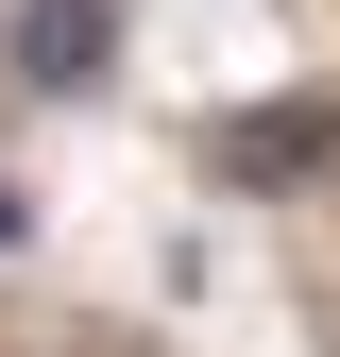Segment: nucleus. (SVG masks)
<instances>
[{
    "label": "nucleus",
    "instance_id": "nucleus-1",
    "mask_svg": "<svg viewBox=\"0 0 340 357\" xmlns=\"http://www.w3.org/2000/svg\"><path fill=\"white\" fill-rule=\"evenodd\" d=\"M119 52V0H17V85H52V102H85Z\"/></svg>",
    "mask_w": 340,
    "mask_h": 357
},
{
    "label": "nucleus",
    "instance_id": "nucleus-2",
    "mask_svg": "<svg viewBox=\"0 0 340 357\" xmlns=\"http://www.w3.org/2000/svg\"><path fill=\"white\" fill-rule=\"evenodd\" d=\"M0 238H17V188H0Z\"/></svg>",
    "mask_w": 340,
    "mask_h": 357
}]
</instances>
